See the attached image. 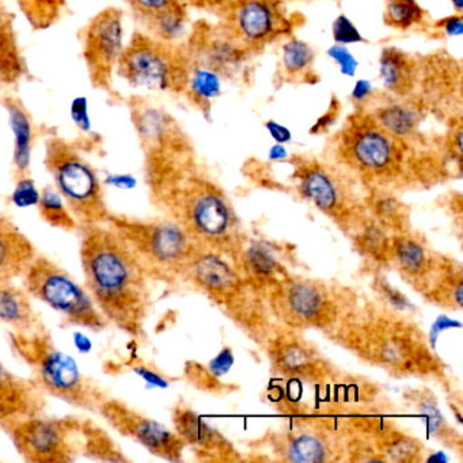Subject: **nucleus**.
I'll list each match as a JSON object with an SVG mask.
<instances>
[{
    "label": "nucleus",
    "instance_id": "1",
    "mask_svg": "<svg viewBox=\"0 0 463 463\" xmlns=\"http://www.w3.org/2000/svg\"><path fill=\"white\" fill-rule=\"evenodd\" d=\"M80 259L85 287L108 324L145 340L151 306L150 276L134 251L107 223L80 226Z\"/></svg>",
    "mask_w": 463,
    "mask_h": 463
},
{
    "label": "nucleus",
    "instance_id": "23",
    "mask_svg": "<svg viewBox=\"0 0 463 463\" xmlns=\"http://www.w3.org/2000/svg\"><path fill=\"white\" fill-rule=\"evenodd\" d=\"M82 436V457L99 462L129 463L131 458L127 457L118 441L104 428L99 427L94 420L83 419L80 422Z\"/></svg>",
    "mask_w": 463,
    "mask_h": 463
},
{
    "label": "nucleus",
    "instance_id": "7",
    "mask_svg": "<svg viewBox=\"0 0 463 463\" xmlns=\"http://www.w3.org/2000/svg\"><path fill=\"white\" fill-rule=\"evenodd\" d=\"M82 417H24L0 424L26 463H70L82 457Z\"/></svg>",
    "mask_w": 463,
    "mask_h": 463
},
{
    "label": "nucleus",
    "instance_id": "38",
    "mask_svg": "<svg viewBox=\"0 0 463 463\" xmlns=\"http://www.w3.org/2000/svg\"><path fill=\"white\" fill-rule=\"evenodd\" d=\"M71 115L75 124L82 131L90 129V118H89L88 101L86 99H77L71 105Z\"/></svg>",
    "mask_w": 463,
    "mask_h": 463
},
{
    "label": "nucleus",
    "instance_id": "4",
    "mask_svg": "<svg viewBox=\"0 0 463 463\" xmlns=\"http://www.w3.org/2000/svg\"><path fill=\"white\" fill-rule=\"evenodd\" d=\"M44 166L80 227L107 223L112 211L104 185L78 146L63 137H50L45 143Z\"/></svg>",
    "mask_w": 463,
    "mask_h": 463
},
{
    "label": "nucleus",
    "instance_id": "39",
    "mask_svg": "<svg viewBox=\"0 0 463 463\" xmlns=\"http://www.w3.org/2000/svg\"><path fill=\"white\" fill-rule=\"evenodd\" d=\"M436 26L443 29L447 36H460L463 32L462 15L458 14V13L455 15H449V17L444 18L440 23L436 24Z\"/></svg>",
    "mask_w": 463,
    "mask_h": 463
},
{
    "label": "nucleus",
    "instance_id": "28",
    "mask_svg": "<svg viewBox=\"0 0 463 463\" xmlns=\"http://www.w3.org/2000/svg\"><path fill=\"white\" fill-rule=\"evenodd\" d=\"M284 454L287 460L300 463L324 462L329 457V449L324 439L314 433L292 435L284 441Z\"/></svg>",
    "mask_w": 463,
    "mask_h": 463
},
{
    "label": "nucleus",
    "instance_id": "6",
    "mask_svg": "<svg viewBox=\"0 0 463 463\" xmlns=\"http://www.w3.org/2000/svg\"><path fill=\"white\" fill-rule=\"evenodd\" d=\"M23 287L33 300L61 316L69 326L102 332L109 326L85 284L78 283L61 264L39 251L23 275Z\"/></svg>",
    "mask_w": 463,
    "mask_h": 463
},
{
    "label": "nucleus",
    "instance_id": "41",
    "mask_svg": "<svg viewBox=\"0 0 463 463\" xmlns=\"http://www.w3.org/2000/svg\"><path fill=\"white\" fill-rule=\"evenodd\" d=\"M338 102L333 101L332 108L327 110V113H325L318 121H317L316 126H314L313 131L314 134H318V132L324 131V129L329 128L333 123H335V118L338 116Z\"/></svg>",
    "mask_w": 463,
    "mask_h": 463
},
{
    "label": "nucleus",
    "instance_id": "8",
    "mask_svg": "<svg viewBox=\"0 0 463 463\" xmlns=\"http://www.w3.org/2000/svg\"><path fill=\"white\" fill-rule=\"evenodd\" d=\"M335 150L346 166L368 177H387L403 161V139L382 128L364 109L354 113L335 139Z\"/></svg>",
    "mask_w": 463,
    "mask_h": 463
},
{
    "label": "nucleus",
    "instance_id": "42",
    "mask_svg": "<svg viewBox=\"0 0 463 463\" xmlns=\"http://www.w3.org/2000/svg\"><path fill=\"white\" fill-rule=\"evenodd\" d=\"M371 94H373V86H371V83L368 82V80H357L354 88V93H352L354 101L364 105L365 101L371 99Z\"/></svg>",
    "mask_w": 463,
    "mask_h": 463
},
{
    "label": "nucleus",
    "instance_id": "13",
    "mask_svg": "<svg viewBox=\"0 0 463 463\" xmlns=\"http://www.w3.org/2000/svg\"><path fill=\"white\" fill-rule=\"evenodd\" d=\"M48 398L29 378L0 362V424L47 413Z\"/></svg>",
    "mask_w": 463,
    "mask_h": 463
},
{
    "label": "nucleus",
    "instance_id": "11",
    "mask_svg": "<svg viewBox=\"0 0 463 463\" xmlns=\"http://www.w3.org/2000/svg\"><path fill=\"white\" fill-rule=\"evenodd\" d=\"M99 416L118 435L139 444L154 457L172 462L183 459L185 444L180 436L127 401L110 395L102 402Z\"/></svg>",
    "mask_w": 463,
    "mask_h": 463
},
{
    "label": "nucleus",
    "instance_id": "32",
    "mask_svg": "<svg viewBox=\"0 0 463 463\" xmlns=\"http://www.w3.org/2000/svg\"><path fill=\"white\" fill-rule=\"evenodd\" d=\"M332 33L335 44L348 45L364 43V39H363L359 29L344 14L338 15V17L335 18L332 25Z\"/></svg>",
    "mask_w": 463,
    "mask_h": 463
},
{
    "label": "nucleus",
    "instance_id": "14",
    "mask_svg": "<svg viewBox=\"0 0 463 463\" xmlns=\"http://www.w3.org/2000/svg\"><path fill=\"white\" fill-rule=\"evenodd\" d=\"M39 250L9 216L0 213V280L23 278Z\"/></svg>",
    "mask_w": 463,
    "mask_h": 463
},
{
    "label": "nucleus",
    "instance_id": "34",
    "mask_svg": "<svg viewBox=\"0 0 463 463\" xmlns=\"http://www.w3.org/2000/svg\"><path fill=\"white\" fill-rule=\"evenodd\" d=\"M40 192L36 189V184L31 177L21 178L15 181V191L13 194V200L20 207L26 205H36L39 200Z\"/></svg>",
    "mask_w": 463,
    "mask_h": 463
},
{
    "label": "nucleus",
    "instance_id": "43",
    "mask_svg": "<svg viewBox=\"0 0 463 463\" xmlns=\"http://www.w3.org/2000/svg\"><path fill=\"white\" fill-rule=\"evenodd\" d=\"M451 4L454 6L455 12L460 14L462 13L463 0H451Z\"/></svg>",
    "mask_w": 463,
    "mask_h": 463
},
{
    "label": "nucleus",
    "instance_id": "24",
    "mask_svg": "<svg viewBox=\"0 0 463 463\" xmlns=\"http://www.w3.org/2000/svg\"><path fill=\"white\" fill-rule=\"evenodd\" d=\"M313 48L307 43L302 42L299 39H289L286 44L283 45L281 50V69L283 74L288 77V80L294 82H311V77L317 78L313 75L314 66Z\"/></svg>",
    "mask_w": 463,
    "mask_h": 463
},
{
    "label": "nucleus",
    "instance_id": "40",
    "mask_svg": "<svg viewBox=\"0 0 463 463\" xmlns=\"http://www.w3.org/2000/svg\"><path fill=\"white\" fill-rule=\"evenodd\" d=\"M267 129L269 132L270 137L279 143V145H283V143L289 142L291 140V131L286 127L281 126V124L276 123V121L270 120L267 123Z\"/></svg>",
    "mask_w": 463,
    "mask_h": 463
},
{
    "label": "nucleus",
    "instance_id": "5",
    "mask_svg": "<svg viewBox=\"0 0 463 463\" xmlns=\"http://www.w3.org/2000/svg\"><path fill=\"white\" fill-rule=\"evenodd\" d=\"M191 66L185 44L164 42L140 31L124 47L116 74L131 88L184 94Z\"/></svg>",
    "mask_w": 463,
    "mask_h": 463
},
{
    "label": "nucleus",
    "instance_id": "9",
    "mask_svg": "<svg viewBox=\"0 0 463 463\" xmlns=\"http://www.w3.org/2000/svg\"><path fill=\"white\" fill-rule=\"evenodd\" d=\"M219 29L235 45L251 53L288 36L294 29L283 0H230Z\"/></svg>",
    "mask_w": 463,
    "mask_h": 463
},
{
    "label": "nucleus",
    "instance_id": "26",
    "mask_svg": "<svg viewBox=\"0 0 463 463\" xmlns=\"http://www.w3.org/2000/svg\"><path fill=\"white\" fill-rule=\"evenodd\" d=\"M222 77L207 67L192 64L186 83L185 96L196 107L207 109L208 104L221 94Z\"/></svg>",
    "mask_w": 463,
    "mask_h": 463
},
{
    "label": "nucleus",
    "instance_id": "37",
    "mask_svg": "<svg viewBox=\"0 0 463 463\" xmlns=\"http://www.w3.org/2000/svg\"><path fill=\"white\" fill-rule=\"evenodd\" d=\"M180 2L188 10L192 7V9L218 15V17H221L222 13L230 4V0H180Z\"/></svg>",
    "mask_w": 463,
    "mask_h": 463
},
{
    "label": "nucleus",
    "instance_id": "35",
    "mask_svg": "<svg viewBox=\"0 0 463 463\" xmlns=\"http://www.w3.org/2000/svg\"><path fill=\"white\" fill-rule=\"evenodd\" d=\"M329 56L338 64L341 72L346 77H352L356 72L357 61L345 45L335 44L329 50Z\"/></svg>",
    "mask_w": 463,
    "mask_h": 463
},
{
    "label": "nucleus",
    "instance_id": "29",
    "mask_svg": "<svg viewBox=\"0 0 463 463\" xmlns=\"http://www.w3.org/2000/svg\"><path fill=\"white\" fill-rule=\"evenodd\" d=\"M427 12L417 0H384V25L397 31H408L421 25Z\"/></svg>",
    "mask_w": 463,
    "mask_h": 463
},
{
    "label": "nucleus",
    "instance_id": "25",
    "mask_svg": "<svg viewBox=\"0 0 463 463\" xmlns=\"http://www.w3.org/2000/svg\"><path fill=\"white\" fill-rule=\"evenodd\" d=\"M37 213L44 223L66 232H78L80 224L67 207L56 189L44 188L40 192L36 205Z\"/></svg>",
    "mask_w": 463,
    "mask_h": 463
},
{
    "label": "nucleus",
    "instance_id": "27",
    "mask_svg": "<svg viewBox=\"0 0 463 463\" xmlns=\"http://www.w3.org/2000/svg\"><path fill=\"white\" fill-rule=\"evenodd\" d=\"M324 305V295L310 284H294L287 292V306L289 313L299 321H316L321 316Z\"/></svg>",
    "mask_w": 463,
    "mask_h": 463
},
{
    "label": "nucleus",
    "instance_id": "15",
    "mask_svg": "<svg viewBox=\"0 0 463 463\" xmlns=\"http://www.w3.org/2000/svg\"><path fill=\"white\" fill-rule=\"evenodd\" d=\"M421 64L395 47L384 48L379 59V77L392 97L411 99L420 85Z\"/></svg>",
    "mask_w": 463,
    "mask_h": 463
},
{
    "label": "nucleus",
    "instance_id": "33",
    "mask_svg": "<svg viewBox=\"0 0 463 463\" xmlns=\"http://www.w3.org/2000/svg\"><path fill=\"white\" fill-rule=\"evenodd\" d=\"M424 400L421 403L419 402V411L422 416L427 417L430 421V430H432L433 435L439 436V438L446 439L449 435V430L447 427V422L444 421L443 416L439 411L438 405H436L433 397H422Z\"/></svg>",
    "mask_w": 463,
    "mask_h": 463
},
{
    "label": "nucleus",
    "instance_id": "10",
    "mask_svg": "<svg viewBox=\"0 0 463 463\" xmlns=\"http://www.w3.org/2000/svg\"><path fill=\"white\" fill-rule=\"evenodd\" d=\"M82 55L94 89L110 90L124 47V14L118 7L97 13L80 33Z\"/></svg>",
    "mask_w": 463,
    "mask_h": 463
},
{
    "label": "nucleus",
    "instance_id": "30",
    "mask_svg": "<svg viewBox=\"0 0 463 463\" xmlns=\"http://www.w3.org/2000/svg\"><path fill=\"white\" fill-rule=\"evenodd\" d=\"M394 253L401 269L408 275L419 276L427 269V251L416 240L400 238L395 241Z\"/></svg>",
    "mask_w": 463,
    "mask_h": 463
},
{
    "label": "nucleus",
    "instance_id": "19",
    "mask_svg": "<svg viewBox=\"0 0 463 463\" xmlns=\"http://www.w3.org/2000/svg\"><path fill=\"white\" fill-rule=\"evenodd\" d=\"M364 110L373 116V120L382 128L401 139H406L416 134L422 115L420 101L416 102L414 99H397V97H394L392 101L379 105L375 109Z\"/></svg>",
    "mask_w": 463,
    "mask_h": 463
},
{
    "label": "nucleus",
    "instance_id": "2",
    "mask_svg": "<svg viewBox=\"0 0 463 463\" xmlns=\"http://www.w3.org/2000/svg\"><path fill=\"white\" fill-rule=\"evenodd\" d=\"M10 349L28 367L29 379L45 397L72 408L99 414L110 392L93 376L83 373L74 359L53 340L47 325L29 333H9Z\"/></svg>",
    "mask_w": 463,
    "mask_h": 463
},
{
    "label": "nucleus",
    "instance_id": "22",
    "mask_svg": "<svg viewBox=\"0 0 463 463\" xmlns=\"http://www.w3.org/2000/svg\"><path fill=\"white\" fill-rule=\"evenodd\" d=\"M181 279H189L205 291L213 292H224L235 287L237 281L234 270L223 260L196 254L186 264Z\"/></svg>",
    "mask_w": 463,
    "mask_h": 463
},
{
    "label": "nucleus",
    "instance_id": "3",
    "mask_svg": "<svg viewBox=\"0 0 463 463\" xmlns=\"http://www.w3.org/2000/svg\"><path fill=\"white\" fill-rule=\"evenodd\" d=\"M107 224L129 246L151 280L181 279L196 254V241L172 219H142L110 213Z\"/></svg>",
    "mask_w": 463,
    "mask_h": 463
},
{
    "label": "nucleus",
    "instance_id": "36",
    "mask_svg": "<svg viewBox=\"0 0 463 463\" xmlns=\"http://www.w3.org/2000/svg\"><path fill=\"white\" fill-rule=\"evenodd\" d=\"M248 261L251 269L259 275H269L275 270V261L272 257L262 249H251L248 253Z\"/></svg>",
    "mask_w": 463,
    "mask_h": 463
},
{
    "label": "nucleus",
    "instance_id": "18",
    "mask_svg": "<svg viewBox=\"0 0 463 463\" xmlns=\"http://www.w3.org/2000/svg\"><path fill=\"white\" fill-rule=\"evenodd\" d=\"M298 177L302 194L325 213H332L340 205L343 191L337 175H333L324 165L306 162L298 170Z\"/></svg>",
    "mask_w": 463,
    "mask_h": 463
},
{
    "label": "nucleus",
    "instance_id": "20",
    "mask_svg": "<svg viewBox=\"0 0 463 463\" xmlns=\"http://www.w3.org/2000/svg\"><path fill=\"white\" fill-rule=\"evenodd\" d=\"M26 66L15 32L14 17L0 4V83L15 85L25 77Z\"/></svg>",
    "mask_w": 463,
    "mask_h": 463
},
{
    "label": "nucleus",
    "instance_id": "16",
    "mask_svg": "<svg viewBox=\"0 0 463 463\" xmlns=\"http://www.w3.org/2000/svg\"><path fill=\"white\" fill-rule=\"evenodd\" d=\"M0 325L15 333L33 332L45 325L33 298L12 280H0Z\"/></svg>",
    "mask_w": 463,
    "mask_h": 463
},
{
    "label": "nucleus",
    "instance_id": "12",
    "mask_svg": "<svg viewBox=\"0 0 463 463\" xmlns=\"http://www.w3.org/2000/svg\"><path fill=\"white\" fill-rule=\"evenodd\" d=\"M145 33L164 42L185 36L188 9L180 0H124Z\"/></svg>",
    "mask_w": 463,
    "mask_h": 463
},
{
    "label": "nucleus",
    "instance_id": "17",
    "mask_svg": "<svg viewBox=\"0 0 463 463\" xmlns=\"http://www.w3.org/2000/svg\"><path fill=\"white\" fill-rule=\"evenodd\" d=\"M7 116L10 128L14 137L13 150V167H14V183L21 178L31 177L32 153H33L34 132L33 118L25 105L15 97H5L2 101Z\"/></svg>",
    "mask_w": 463,
    "mask_h": 463
},
{
    "label": "nucleus",
    "instance_id": "31",
    "mask_svg": "<svg viewBox=\"0 0 463 463\" xmlns=\"http://www.w3.org/2000/svg\"><path fill=\"white\" fill-rule=\"evenodd\" d=\"M18 5L32 25L44 29L58 21L66 0H18Z\"/></svg>",
    "mask_w": 463,
    "mask_h": 463
},
{
    "label": "nucleus",
    "instance_id": "21",
    "mask_svg": "<svg viewBox=\"0 0 463 463\" xmlns=\"http://www.w3.org/2000/svg\"><path fill=\"white\" fill-rule=\"evenodd\" d=\"M173 424L175 432L180 436L184 444L194 447L197 454H208V449H216L224 447L226 440L203 421L192 409L185 405H177L173 409Z\"/></svg>",
    "mask_w": 463,
    "mask_h": 463
}]
</instances>
